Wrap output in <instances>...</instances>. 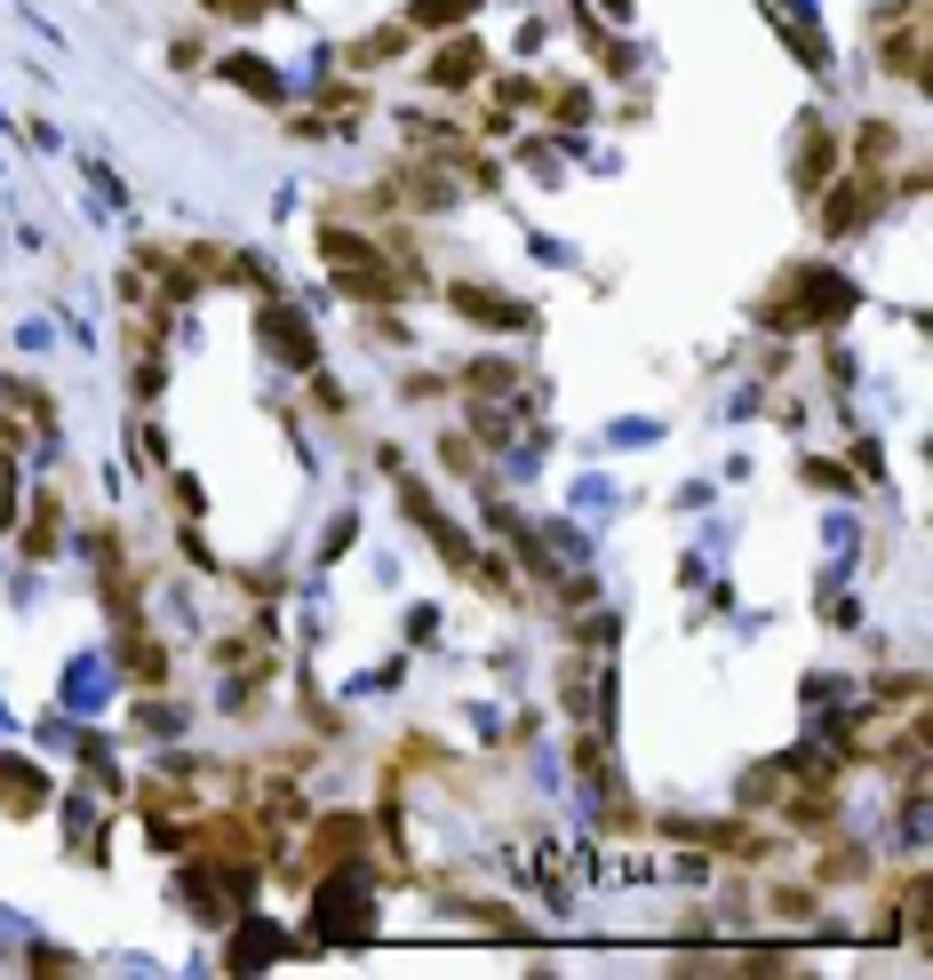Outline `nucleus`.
Returning <instances> with one entry per match:
<instances>
[{
  "mask_svg": "<svg viewBox=\"0 0 933 980\" xmlns=\"http://www.w3.org/2000/svg\"><path fill=\"white\" fill-rule=\"evenodd\" d=\"M319 255L336 263L344 295H359V303H399V287H408V280H391L383 255H376L368 240H351V231H319Z\"/></svg>",
  "mask_w": 933,
  "mask_h": 980,
  "instance_id": "1",
  "label": "nucleus"
},
{
  "mask_svg": "<svg viewBox=\"0 0 933 980\" xmlns=\"http://www.w3.org/2000/svg\"><path fill=\"white\" fill-rule=\"evenodd\" d=\"M359 845H368V821H359V814H336V821H319V837H312V876H327L336 861H351Z\"/></svg>",
  "mask_w": 933,
  "mask_h": 980,
  "instance_id": "2",
  "label": "nucleus"
},
{
  "mask_svg": "<svg viewBox=\"0 0 933 980\" xmlns=\"http://www.w3.org/2000/svg\"><path fill=\"white\" fill-rule=\"evenodd\" d=\"M447 303L463 319H479V327H527L535 312H527V303H511V295H487V287H447Z\"/></svg>",
  "mask_w": 933,
  "mask_h": 980,
  "instance_id": "3",
  "label": "nucleus"
},
{
  "mask_svg": "<svg viewBox=\"0 0 933 980\" xmlns=\"http://www.w3.org/2000/svg\"><path fill=\"white\" fill-rule=\"evenodd\" d=\"M263 344H272L288 367H312V359H319V351H312V327H295L288 303H272V312H263Z\"/></svg>",
  "mask_w": 933,
  "mask_h": 980,
  "instance_id": "4",
  "label": "nucleus"
},
{
  "mask_svg": "<svg viewBox=\"0 0 933 980\" xmlns=\"http://www.w3.org/2000/svg\"><path fill=\"white\" fill-rule=\"evenodd\" d=\"M41 797H48V782L32 765H17V758H0V814H41Z\"/></svg>",
  "mask_w": 933,
  "mask_h": 980,
  "instance_id": "5",
  "label": "nucleus"
},
{
  "mask_svg": "<svg viewBox=\"0 0 933 980\" xmlns=\"http://www.w3.org/2000/svg\"><path fill=\"white\" fill-rule=\"evenodd\" d=\"M479 64H487V56H479V41H455L440 64H431V88H463V80H479Z\"/></svg>",
  "mask_w": 933,
  "mask_h": 980,
  "instance_id": "6",
  "label": "nucleus"
},
{
  "mask_svg": "<svg viewBox=\"0 0 933 980\" xmlns=\"http://www.w3.org/2000/svg\"><path fill=\"white\" fill-rule=\"evenodd\" d=\"M918 48H925V41H918V24H910V32H893V41H886L878 56H886L902 80H925V56H918Z\"/></svg>",
  "mask_w": 933,
  "mask_h": 980,
  "instance_id": "7",
  "label": "nucleus"
},
{
  "mask_svg": "<svg viewBox=\"0 0 933 980\" xmlns=\"http://www.w3.org/2000/svg\"><path fill=\"white\" fill-rule=\"evenodd\" d=\"M56 519H64V511H56V494H41V511H32V534H24V551H32V558H48V551H56Z\"/></svg>",
  "mask_w": 933,
  "mask_h": 980,
  "instance_id": "8",
  "label": "nucleus"
},
{
  "mask_svg": "<svg viewBox=\"0 0 933 980\" xmlns=\"http://www.w3.org/2000/svg\"><path fill=\"white\" fill-rule=\"evenodd\" d=\"M829 152H838V144H829L822 128H814V144H806V160H798V192H814V184H829Z\"/></svg>",
  "mask_w": 933,
  "mask_h": 980,
  "instance_id": "9",
  "label": "nucleus"
},
{
  "mask_svg": "<svg viewBox=\"0 0 933 980\" xmlns=\"http://www.w3.org/2000/svg\"><path fill=\"white\" fill-rule=\"evenodd\" d=\"M893 144H902V137H893L886 120H870V128H861V176H870V167H878V160H886Z\"/></svg>",
  "mask_w": 933,
  "mask_h": 980,
  "instance_id": "10",
  "label": "nucleus"
},
{
  "mask_svg": "<svg viewBox=\"0 0 933 980\" xmlns=\"http://www.w3.org/2000/svg\"><path fill=\"white\" fill-rule=\"evenodd\" d=\"M479 0H415V24H455V17H471Z\"/></svg>",
  "mask_w": 933,
  "mask_h": 980,
  "instance_id": "11",
  "label": "nucleus"
},
{
  "mask_svg": "<svg viewBox=\"0 0 933 980\" xmlns=\"http://www.w3.org/2000/svg\"><path fill=\"white\" fill-rule=\"evenodd\" d=\"M224 73H231V80H248V96H280V80H272V73H263V64H248V56H231V64H224Z\"/></svg>",
  "mask_w": 933,
  "mask_h": 980,
  "instance_id": "12",
  "label": "nucleus"
},
{
  "mask_svg": "<svg viewBox=\"0 0 933 980\" xmlns=\"http://www.w3.org/2000/svg\"><path fill=\"white\" fill-rule=\"evenodd\" d=\"M391 56H399V32H376V41L351 48V64H391Z\"/></svg>",
  "mask_w": 933,
  "mask_h": 980,
  "instance_id": "13",
  "label": "nucleus"
},
{
  "mask_svg": "<svg viewBox=\"0 0 933 980\" xmlns=\"http://www.w3.org/2000/svg\"><path fill=\"white\" fill-rule=\"evenodd\" d=\"M471 391H511V367H495V359H479V367H471Z\"/></svg>",
  "mask_w": 933,
  "mask_h": 980,
  "instance_id": "14",
  "label": "nucleus"
},
{
  "mask_svg": "<svg viewBox=\"0 0 933 980\" xmlns=\"http://www.w3.org/2000/svg\"><path fill=\"white\" fill-rule=\"evenodd\" d=\"M774 908H782V917H806V908H814V893H798V885H782V893H774Z\"/></svg>",
  "mask_w": 933,
  "mask_h": 980,
  "instance_id": "15",
  "label": "nucleus"
},
{
  "mask_svg": "<svg viewBox=\"0 0 933 980\" xmlns=\"http://www.w3.org/2000/svg\"><path fill=\"white\" fill-rule=\"evenodd\" d=\"M208 9H224V17H256V9H272V0H208Z\"/></svg>",
  "mask_w": 933,
  "mask_h": 980,
  "instance_id": "16",
  "label": "nucleus"
}]
</instances>
